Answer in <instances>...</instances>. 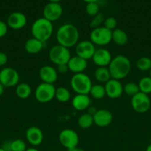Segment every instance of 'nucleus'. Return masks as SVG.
<instances>
[{"instance_id": "obj_22", "label": "nucleus", "mask_w": 151, "mask_h": 151, "mask_svg": "<svg viewBox=\"0 0 151 151\" xmlns=\"http://www.w3.org/2000/svg\"><path fill=\"white\" fill-rule=\"evenodd\" d=\"M112 41L116 45L124 46L128 42V35L123 29L116 28L112 31Z\"/></svg>"}, {"instance_id": "obj_37", "label": "nucleus", "mask_w": 151, "mask_h": 151, "mask_svg": "<svg viewBox=\"0 0 151 151\" xmlns=\"http://www.w3.org/2000/svg\"><path fill=\"white\" fill-rule=\"evenodd\" d=\"M7 55L4 52H0V67L4 66L7 63Z\"/></svg>"}, {"instance_id": "obj_18", "label": "nucleus", "mask_w": 151, "mask_h": 151, "mask_svg": "<svg viewBox=\"0 0 151 151\" xmlns=\"http://www.w3.org/2000/svg\"><path fill=\"white\" fill-rule=\"evenodd\" d=\"M38 76L43 83L54 84L58 79V72L52 66L45 65L40 68Z\"/></svg>"}, {"instance_id": "obj_25", "label": "nucleus", "mask_w": 151, "mask_h": 151, "mask_svg": "<svg viewBox=\"0 0 151 151\" xmlns=\"http://www.w3.org/2000/svg\"><path fill=\"white\" fill-rule=\"evenodd\" d=\"M55 97L59 102L65 103H68L70 100L71 94L68 88H67L66 87L60 86L56 88Z\"/></svg>"}, {"instance_id": "obj_1", "label": "nucleus", "mask_w": 151, "mask_h": 151, "mask_svg": "<svg viewBox=\"0 0 151 151\" xmlns=\"http://www.w3.org/2000/svg\"><path fill=\"white\" fill-rule=\"evenodd\" d=\"M58 44L66 48L75 47L79 39V32L75 25L72 24H65L59 27L56 34Z\"/></svg>"}, {"instance_id": "obj_4", "label": "nucleus", "mask_w": 151, "mask_h": 151, "mask_svg": "<svg viewBox=\"0 0 151 151\" xmlns=\"http://www.w3.org/2000/svg\"><path fill=\"white\" fill-rule=\"evenodd\" d=\"M70 87L76 94H89L93 83L84 72L74 74L70 81Z\"/></svg>"}, {"instance_id": "obj_23", "label": "nucleus", "mask_w": 151, "mask_h": 151, "mask_svg": "<svg viewBox=\"0 0 151 151\" xmlns=\"http://www.w3.org/2000/svg\"><path fill=\"white\" fill-rule=\"evenodd\" d=\"M95 79L100 83H106L111 79V75L107 67H98L94 72Z\"/></svg>"}, {"instance_id": "obj_14", "label": "nucleus", "mask_w": 151, "mask_h": 151, "mask_svg": "<svg viewBox=\"0 0 151 151\" xmlns=\"http://www.w3.org/2000/svg\"><path fill=\"white\" fill-rule=\"evenodd\" d=\"M112 58L109 50L105 48H99L96 50L92 60L98 67H107Z\"/></svg>"}, {"instance_id": "obj_36", "label": "nucleus", "mask_w": 151, "mask_h": 151, "mask_svg": "<svg viewBox=\"0 0 151 151\" xmlns=\"http://www.w3.org/2000/svg\"><path fill=\"white\" fill-rule=\"evenodd\" d=\"M56 70H57L58 72L61 74H65L69 71V69H68V64H61L56 66Z\"/></svg>"}, {"instance_id": "obj_12", "label": "nucleus", "mask_w": 151, "mask_h": 151, "mask_svg": "<svg viewBox=\"0 0 151 151\" xmlns=\"http://www.w3.org/2000/svg\"><path fill=\"white\" fill-rule=\"evenodd\" d=\"M62 13L63 9L59 3L49 2L43 9V18L53 23L60 19Z\"/></svg>"}, {"instance_id": "obj_26", "label": "nucleus", "mask_w": 151, "mask_h": 151, "mask_svg": "<svg viewBox=\"0 0 151 151\" xmlns=\"http://www.w3.org/2000/svg\"><path fill=\"white\" fill-rule=\"evenodd\" d=\"M89 94L96 100H101L106 96L105 86L102 84H94L92 86Z\"/></svg>"}, {"instance_id": "obj_10", "label": "nucleus", "mask_w": 151, "mask_h": 151, "mask_svg": "<svg viewBox=\"0 0 151 151\" xmlns=\"http://www.w3.org/2000/svg\"><path fill=\"white\" fill-rule=\"evenodd\" d=\"M19 74L16 69L5 67L0 70V83L5 88L16 86L19 83Z\"/></svg>"}, {"instance_id": "obj_13", "label": "nucleus", "mask_w": 151, "mask_h": 151, "mask_svg": "<svg viewBox=\"0 0 151 151\" xmlns=\"http://www.w3.org/2000/svg\"><path fill=\"white\" fill-rule=\"evenodd\" d=\"M28 22L26 16L22 12L16 11L10 13L7 19V24L8 27L14 30H19L25 27Z\"/></svg>"}, {"instance_id": "obj_7", "label": "nucleus", "mask_w": 151, "mask_h": 151, "mask_svg": "<svg viewBox=\"0 0 151 151\" xmlns=\"http://www.w3.org/2000/svg\"><path fill=\"white\" fill-rule=\"evenodd\" d=\"M90 41L94 45H107L112 41V31L105 27H99L93 29L90 34Z\"/></svg>"}, {"instance_id": "obj_29", "label": "nucleus", "mask_w": 151, "mask_h": 151, "mask_svg": "<svg viewBox=\"0 0 151 151\" xmlns=\"http://www.w3.org/2000/svg\"><path fill=\"white\" fill-rule=\"evenodd\" d=\"M136 66L141 72H147L151 69V58L144 56L139 58L136 62Z\"/></svg>"}, {"instance_id": "obj_24", "label": "nucleus", "mask_w": 151, "mask_h": 151, "mask_svg": "<svg viewBox=\"0 0 151 151\" xmlns=\"http://www.w3.org/2000/svg\"><path fill=\"white\" fill-rule=\"evenodd\" d=\"M32 94V88L28 83H20L16 86V94L19 98L27 99Z\"/></svg>"}, {"instance_id": "obj_40", "label": "nucleus", "mask_w": 151, "mask_h": 151, "mask_svg": "<svg viewBox=\"0 0 151 151\" xmlns=\"http://www.w3.org/2000/svg\"><path fill=\"white\" fill-rule=\"evenodd\" d=\"M25 151H39V150H38L37 148H36V147H29V148L27 149Z\"/></svg>"}, {"instance_id": "obj_33", "label": "nucleus", "mask_w": 151, "mask_h": 151, "mask_svg": "<svg viewBox=\"0 0 151 151\" xmlns=\"http://www.w3.org/2000/svg\"><path fill=\"white\" fill-rule=\"evenodd\" d=\"M105 16L102 13H98L97 15H96L95 16H93L92 18L91 21H90V27L92 28V29H95V28H97L100 27V25L102 23H104L105 22Z\"/></svg>"}, {"instance_id": "obj_38", "label": "nucleus", "mask_w": 151, "mask_h": 151, "mask_svg": "<svg viewBox=\"0 0 151 151\" xmlns=\"http://www.w3.org/2000/svg\"><path fill=\"white\" fill-rule=\"evenodd\" d=\"M4 88H5V87H4V86H3L2 84H1V83H0V97H1V96L3 94H4Z\"/></svg>"}, {"instance_id": "obj_30", "label": "nucleus", "mask_w": 151, "mask_h": 151, "mask_svg": "<svg viewBox=\"0 0 151 151\" xmlns=\"http://www.w3.org/2000/svg\"><path fill=\"white\" fill-rule=\"evenodd\" d=\"M123 91L126 95L130 96L131 97L140 92L138 84L133 82H129L126 83L123 87Z\"/></svg>"}, {"instance_id": "obj_19", "label": "nucleus", "mask_w": 151, "mask_h": 151, "mask_svg": "<svg viewBox=\"0 0 151 151\" xmlns=\"http://www.w3.org/2000/svg\"><path fill=\"white\" fill-rule=\"evenodd\" d=\"M68 69L74 74L83 73L87 67V60L76 55L71 57L68 63Z\"/></svg>"}, {"instance_id": "obj_11", "label": "nucleus", "mask_w": 151, "mask_h": 151, "mask_svg": "<svg viewBox=\"0 0 151 151\" xmlns=\"http://www.w3.org/2000/svg\"><path fill=\"white\" fill-rule=\"evenodd\" d=\"M75 47L76 55L86 60L92 59L96 50L94 44L90 41H87V40L79 41Z\"/></svg>"}, {"instance_id": "obj_17", "label": "nucleus", "mask_w": 151, "mask_h": 151, "mask_svg": "<svg viewBox=\"0 0 151 151\" xmlns=\"http://www.w3.org/2000/svg\"><path fill=\"white\" fill-rule=\"evenodd\" d=\"M25 137L29 144L33 147H36L42 143L44 134L39 128L36 126H31L27 129Z\"/></svg>"}, {"instance_id": "obj_39", "label": "nucleus", "mask_w": 151, "mask_h": 151, "mask_svg": "<svg viewBox=\"0 0 151 151\" xmlns=\"http://www.w3.org/2000/svg\"><path fill=\"white\" fill-rule=\"evenodd\" d=\"M68 151H84V150H83L82 148H80V147H74V148L70 149V150H68Z\"/></svg>"}, {"instance_id": "obj_2", "label": "nucleus", "mask_w": 151, "mask_h": 151, "mask_svg": "<svg viewBox=\"0 0 151 151\" xmlns=\"http://www.w3.org/2000/svg\"><path fill=\"white\" fill-rule=\"evenodd\" d=\"M111 78L120 81L125 78L131 70V62L130 59L123 55H118L113 58L107 66Z\"/></svg>"}, {"instance_id": "obj_42", "label": "nucleus", "mask_w": 151, "mask_h": 151, "mask_svg": "<svg viewBox=\"0 0 151 151\" xmlns=\"http://www.w3.org/2000/svg\"><path fill=\"white\" fill-rule=\"evenodd\" d=\"M50 2H53V3H59V1H61V0H48Z\"/></svg>"}, {"instance_id": "obj_21", "label": "nucleus", "mask_w": 151, "mask_h": 151, "mask_svg": "<svg viewBox=\"0 0 151 151\" xmlns=\"http://www.w3.org/2000/svg\"><path fill=\"white\" fill-rule=\"evenodd\" d=\"M44 43L35 38H30L26 41L25 44V50L28 54L35 55L42 50Z\"/></svg>"}, {"instance_id": "obj_28", "label": "nucleus", "mask_w": 151, "mask_h": 151, "mask_svg": "<svg viewBox=\"0 0 151 151\" xmlns=\"http://www.w3.org/2000/svg\"><path fill=\"white\" fill-rule=\"evenodd\" d=\"M139 91L144 94H149L151 93V78L150 76L144 77L139 81Z\"/></svg>"}, {"instance_id": "obj_41", "label": "nucleus", "mask_w": 151, "mask_h": 151, "mask_svg": "<svg viewBox=\"0 0 151 151\" xmlns=\"http://www.w3.org/2000/svg\"><path fill=\"white\" fill-rule=\"evenodd\" d=\"M84 1H85L86 3H90V2H97L98 0H83Z\"/></svg>"}, {"instance_id": "obj_43", "label": "nucleus", "mask_w": 151, "mask_h": 151, "mask_svg": "<svg viewBox=\"0 0 151 151\" xmlns=\"http://www.w3.org/2000/svg\"><path fill=\"white\" fill-rule=\"evenodd\" d=\"M146 151H151V144L147 146V147L146 149Z\"/></svg>"}, {"instance_id": "obj_20", "label": "nucleus", "mask_w": 151, "mask_h": 151, "mask_svg": "<svg viewBox=\"0 0 151 151\" xmlns=\"http://www.w3.org/2000/svg\"><path fill=\"white\" fill-rule=\"evenodd\" d=\"M72 106L76 111L87 110L90 106L91 100L88 94H76L73 98Z\"/></svg>"}, {"instance_id": "obj_45", "label": "nucleus", "mask_w": 151, "mask_h": 151, "mask_svg": "<svg viewBox=\"0 0 151 151\" xmlns=\"http://www.w3.org/2000/svg\"><path fill=\"white\" fill-rule=\"evenodd\" d=\"M150 78H151V69H150Z\"/></svg>"}, {"instance_id": "obj_34", "label": "nucleus", "mask_w": 151, "mask_h": 151, "mask_svg": "<svg viewBox=\"0 0 151 151\" xmlns=\"http://www.w3.org/2000/svg\"><path fill=\"white\" fill-rule=\"evenodd\" d=\"M104 27L110 31H113L116 29L117 27V20L114 17H107L105 19L104 22Z\"/></svg>"}, {"instance_id": "obj_35", "label": "nucleus", "mask_w": 151, "mask_h": 151, "mask_svg": "<svg viewBox=\"0 0 151 151\" xmlns=\"http://www.w3.org/2000/svg\"><path fill=\"white\" fill-rule=\"evenodd\" d=\"M7 28H8V26L7 23L0 20V38L5 36L7 32Z\"/></svg>"}, {"instance_id": "obj_8", "label": "nucleus", "mask_w": 151, "mask_h": 151, "mask_svg": "<svg viewBox=\"0 0 151 151\" xmlns=\"http://www.w3.org/2000/svg\"><path fill=\"white\" fill-rule=\"evenodd\" d=\"M59 140L60 144L68 150L78 147L79 137L74 130L65 128L59 134Z\"/></svg>"}, {"instance_id": "obj_5", "label": "nucleus", "mask_w": 151, "mask_h": 151, "mask_svg": "<svg viewBox=\"0 0 151 151\" xmlns=\"http://www.w3.org/2000/svg\"><path fill=\"white\" fill-rule=\"evenodd\" d=\"M71 57L72 56L69 49L59 44L52 47L48 53L49 60L56 66L61 64H68Z\"/></svg>"}, {"instance_id": "obj_44", "label": "nucleus", "mask_w": 151, "mask_h": 151, "mask_svg": "<svg viewBox=\"0 0 151 151\" xmlns=\"http://www.w3.org/2000/svg\"><path fill=\"white\" fill-rule=\"evenodd\" d=\"M0 151H5V150H4V149H3V148H2V147H0Z\"/></svg>"}, {"instance_id": "obj_31", "label": "nucleus", "mask_w": 151, "mask_h": 151, "mask_svg": "<svg viewBox=\"0 0 151 151\" xmlns=\"http://www.w3.org/2000/svg\"><path fill=\"white\" fill-rule=\"evenodd\" d=\"M27 149L26 143L21 139H16L10 142V151H25Z\"/></svg>"}, {"instance_id": "obj_9", "label": "nucleus", "mask_w": 151, "mask_h": 151, "mask_svg": "<svg viewBox=\"0 0 151 151\" xmlns=\"http://www.w3.org/2000/svg\"><path fill=\"white\" fill-rule=\"evenodd\" d=\"M131 106L133 110L139 114H144L149 111L151 101L148 94L139 92L131 97Z\"/></svg>"}, {"instance_id": "obj_6", "label": "nucleus", "mask_w": 151, "mask_h": 151, "mask_svg": "<svg viewBox=\"0 0 151 151\" xmlns=\"http://www.w3.org/2000/svg\"><path fill=\"white\" fill-rule=\"evenodd\" d=\"M56 88L53 84L41 83L35 89L34 96L36 100L41 103H50L55 98Z\"/></svg>"}, {"instance_id": "obj_3", "label": "nucleus", "mask_w": 151, "mask_h": 151, "mask_svg": "<svg viewBox=\"0 0 151 151\" xmlns=\"http://www.w3.org/2000/svg\"><path fill=\"white\" fill-rule=\"evenodd\" d=\"M30 32L33 38L39 40L44 44L53 35V23L43 17L37 19L31 25Z\"/></svg>"}, {"instance_id": "obj_16", "label": "nucleus", "mask_w": 151, "mask_h": 151, "mask_svg": "<svg viewBox=\"0 0 151 151\" xmlns=\"http://www.w3.org/2000/svg\"><path fill=\"white\" fill-rule=\"evenodd\" d=\"M93 122L97 126L104 128L110 125L113 122V114L107 109H99L93 115Z\"/></svg>"}, {"instance_id": "obj_27", "label": "nucleus", "mask_w": 151, "mask_h": 151, "mask_svg": "<svg viewBox=\"0 0 151 151\" xmlns=\"http://www.w3.org/2000/svg\"><path fill=\"white\" fill-rule=\"evenodd\" d=\"M93 124V116L88 113L83 114L78 119V125L81 129H88Z\"/></svg>"}, {"instance_id": "obj_15", "label": "nucleus", "mask_w": 151, "mask_h": 151, "mask_svg": "<svg viewBox=\"0 0 151 151\" xmlns=\"http://www.w3.org/2000/svg\"><path fill=\"white\" fill-rule=\"evenodd\" d=\"M123 85L120 81L111 78L105 84L106 96L111 99H117L123 94Z\"/></svg>"}, {"instance_id": "obj_32", "label": "nucleus", "mask_w": 151, "mask_h": 151, "mask_svg": "<svg viewBox=\"0 0 151 151\" xmlns=\"http://www.w3.org/2000/svg\"><path fill=\"white\" fill-rule=\"evenodd\" d=\"M85 11L87 15L90 16H95L99 13V6L97 2H90L87 3L85 7Z\"/></svg>"}]
</instances>
